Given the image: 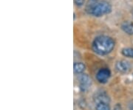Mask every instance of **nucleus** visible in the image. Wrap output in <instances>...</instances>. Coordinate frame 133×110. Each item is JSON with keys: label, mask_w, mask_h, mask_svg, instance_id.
<instances>
[{"label": "nucleus", "mask_w": 133, "mask_h": 110, "mask_svg": "<svg viewBox=\"0 0 133 110\" xmlns=\"http://www.w3.org/2000/svg\"><path fill=\"white\" fill-rule=\"evenodd\" d=\"M115 47L114 40L107 36H99L95 38L92 43V49L101 56L107 55Z\"/></svg>", "instance_id": "obj_1"}, {"label": "nucleus", "mask_w": 133, "mask_h": 110, "mask_svg": "<svg viewBox=\"0 0 133 110\" xmlns=\"http://www.w3.org/2000/svg\"><path fill=\"white\" fill-rule=\"evenodd\" d=\"M86 10L89 14L96 17H101L109 13L112 10V7L105 1L89 0L86 6Z\"/></svg>", "instance_id": "obj_2"}, {"label": "nucleus", "mask_w": 133, "mask_h": 110, "mask_svg": "<svg viewBox=\"0 0 133 110\" xmlns=\"http://www.w3.org/2000/svg\"><path fill=\"white\" fill-rule=\"evenodd\" d=\"M79 87L82 92L87 91L91 85V79L90 77L86 74H82L78 78Z\"/></svg>", "instance_id": "obj_3"}, {"label": "nucleus", "mask_w": 133, "mask_h": 110, "mask_svg": "<svg viewBox=\"0 0 133 110\" xmlns=\"http://www.w3.org/2000/svg\"><path fill=\"white\" fill-rule=\"evenodd\" d=\"M110 75H111V72L109 71V70L107 69V68H104V69L100 70L98 72L97 75H96V78L99 83L105 84L108 81V79L110 77Z\"/></svg>", "instance_id": "obj_4"}, {"label": "nucleus", "mask_w": 133, "mask_h": 110, "mask_svg": "<svg viewBox=\"0 0 133 110\" xmlns=\"http://www.w3.org/2000/svg\"><path fill=\"white\" fill-rule=\"evenodd\" d=\"M115 67L118 71L124 73V72H127L130 70V64L125 60H121L116 63Z\"/></svg>", "instance_id": "obj_5"}, {"label": "nucleus", "mask_w": 133, "mask_h": 110, "mask_svg": "<svg viewBox=\"0 0 133 110\" xmlns=\"http://www.w3.org/2000/svg\"><path fill=\"white\" fill-rule=\"evenodd\" d=\"M121 29L128 35H133V23L131 22H124L121 24Z\"/></svg>", "instance_id": "obj_6"}, {"label": "nucleus", "mask_w": 133, "mask_h": 110, "mask_svg": "<svg viewBox=\"0 0 133 110\" xmlns=\"http://www.w3.org/2000/svg\"><path fill=\"white\" fill-rule=\"evenodd\" d=\"M74 72L76 74H81L85 70V65L81 62H76L73 66Z\"/></svg>", "instance_id": "obj_7"}, {"label": "nucleus", "mask_w": 133, "mask_h": 110, "mask_svg": "<svg viewBox=\"0 0 133 110\" xmlns=\"http://www.w3.org/2000/svg\"><path fill=\"white\" fill-rule=\"evenodd\" d=\"M121 53L123 54V56L128 58H133V49L132 48H124L121 51Z\"/></svg>", "instance_id": "obj_8"}, {"label": "nucleus", "mask_w": 133, "mask_h": 110, "mask_svg": "<svg viewBox=\"0 0 133 110\" xmlns=\"http://www.w3.org/2000/svg\"><path fill=\"white\" fill-rule=\"evenodd\" d=\"M95 109L96 110H110V108H109V106L107 104V103L101 102V103H98V104L96 105Z\"/></svg>", "instance_id": "obj_9"}, {"label": "nucleus", "mask_w": 133, "mask_h": 110, "mask_svg": "<svg viewBox=\"0 0 133 110\" xmlns=\"http://www.w3.org/2000/svg\"><path fill=\"white\" fill-rule=\"evenodd\" d=\"M97 101H98V103H101V102H104V103H107L109 101V98L107 96L104 95V94H100L98 95L97 96L96 98Z\"/></svg>", "instance_id": "obj_10"}, {"label": "nucleus", "mask_w": 133, "mask_h": 110, "mask_svg": "<svg viewBox=\"0 0 133 110\" xmlns=\"http://www.w3.org/2000/svg\"><path fill=\"white\" fill-rule=\"evenodd\" d=\"M74 2L78 7H81L83 6L84 2H85V0H74Z\"/></svg>", "instance_id": "obj_11"}, {"label": "nucleus", "mask_w": 133, "mask_h": 110, "mask_svg": "<svg viewBox=\"0 0 133 110\" xmlns=\"http://www.w3.org/2000/svg\"><path fill=\"white\" fill-rule=\"evenodd\" d=\"M114 110H122V108H121V106L119 104H117L115 106Z\"/></svg>", "instance_id": "obj_12"}, {"label": "nucleus", "mask_w": 133, "mask_h": 110, "mask_svg": "<svg viewBox=\"0 0 133 110\" xmlns=\"http://www.w3.org/2000/svg\"><path fill=\"white\" fill-rule=\"evenodd\" d=\"M129 110H133V102H132V103L129 105Z\"/></svg>", "instance_id": "obj_13"}, {"label": "nucleus", "mask_w": 133, "mask_h": 110, "mask_svg": "<svg viewBox=\"0 0 133 110\" xmlns=\"http://www.w3.org/2000/svg\"><path fill=\"white\" fill-rule=\"evenodd\" d=\"M132 16H133V11H132Z\"/></svg>", "instance_id": "obj_14"}]
</instances>
